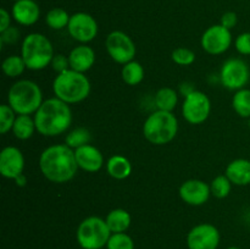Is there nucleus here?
Wrapping results in <instances>:
<instances>
[{"label": "nucleus", "instance_id": "obj_2", "mask_svg": "<svg viewBox=\"0 0 250 249\" xmlns=\"http://www.w3.org/2000/svg\"><path fill=\"white\" fill-rule=\"evenodd\" d=\"M36 128L42 136L56 137L65 133L72 124V111L70 105L59 98L44 100L34 114Z\"/></svg>", "mask_w": 250, "mask_h": 249}, {"label": "nucleus", "instance_id": "obj_30", "mask_svg": "<svg viewBox=\"0 0 250 249\" xmlns=\"http://www.w3.org/2000/svg\"><path fill=\"white\" fill-rule=\"evenodd\" d=\"M16 117L17 114L9 104H2L0 106V133L6 134L9 131H12Z\"/></svg>", "mask_w": 250, "mask_h": 249}, {"label": "nucleus", "instance_id": "obj_22", "mask_svg": "<svg viewBox=\"0 0 250 249\" xmlns=\"http://www.w3.org/2000/svg\"><path fill=\"white\" fill-rule=\"evenodd\" d=\"M34 131H37L34 117H31V115H17L12 127V133L17 139L20 141L29 139L33 136Z\"/></svg>", "mask_w": 250, "mask_h": 249}, {"label": "nucleus", "instance_id": "obj_13", "mask_svg": "<svg viewBox=\"0 0 250 249\" xmlns=\"http://www.w3.org/2000/svg\"><path fill=\"white\" fill-rule=\"evenodd\" d=\"M220 238L219 229L214 225L200 224L188 232L187 246L189 249H217Z\"/></svg>", "mask_w": 250, "mask_h": 249}, {"label": "nucleus", "instance_id": "obj_41", "mask_svg": "<svg viewBox=\"0 0 250 249\" xmlns=\"http://www.w3.org/2000/svg\"><path fill=\"white\" fill-rule=\"evenodd\" d=\"M249 128H250V117H249Z\"/></svg>", "mask_w": 250, "mask_h": 249}, {"label": "nucleus", "instance_id": "obj_3", "mask_svg": "<svg viewBox=\"0 0 250 249\" xmlns=\"http://www.w3.org/2000/svg\"><path fill=\"white\" fill-rule=\"evenodd\" d=\"M53 92L56 98L66 104H77L88 98L90 82L84 73L68 68L58 73L53 82Z\"/></svg>", "mask_w": 250, "mask_h": 249}, {"label": "nucleus", "instance_id": "obj_38", "mask_svg": "<svg viewBox=\"0 0 250 249\" xmlns=\"http://www.w3.org/2000/svg\"><path fill=\"white\" fill-rule=\"evenodd\" d=\"M194 90H195V88L193 87L192 83H189V82H183L182 84L180 85V92H181V94L185 95V98L187 97L188 94H190L192 92H194Z\"/></svg>", "mask_w": 250, "mask_h": 249}, {"label": "nucleus", "instance_id": "obj_26", "mask_svg": "<svg viewBox=\"0 0 250 249\" xmlns=\"http://www.w3.org/2000/svg\"><path fill=\"white\" fill-rule=\"evenodd\" d=\"M70 17L67 11L61 7H54L50 11L46 14L45 16V23L50 27L51 29H63L67 28L68 22H70Z\"/></svg>", "mask_w": 250, "mask_h": 249}, {"label": "nucleus", "instance_id": "obj_11", "mask_svg": "<svg viewBox=\"0 0 250 249\" xmlns=\"http://www.w3.org/2000/svg\"><path fill=\"white\" fill-rule=\"evenodd\" d=\"M202 48L210 55H221L229 49L232 44L231 29L222 24L210 26L203 33L200 39Z\"/></svg>", "mask_w": 250, "mask_h": 249}, {"label": "nucleus", "instance_id": "obj_28", "mask_svg": "<svg viewBox=\"0 0 250 249\" xmlns=\"http://www.w3.org/2000/svg\"><path fill=\"white\" fill-rule=\"evenodd\" d=\"M90 138H92L90 137V132L87 128H84V127H78V128L72 129V131L66 134L65 144L75 150V149L80 148V146L89 144Z\"/></svg>", "mask_w": 250, "mask_h": 249}, {"label": "nucleus", "instance_id": "obj_36", "mask_svg": "<svg viewBox=\"0 0 250 249\" xmlns=\"http://www.w3.org/2000/svg\"><path fill=\"white\" fill-rule=\"evenodd\" d=\"M237 22H238V17H237L236 12L233 11L225 12L221 16V20H220V24H222V26L229 29H232L233 27H236Z\"/></svg>", "mask_w": 250, "mask_h": 249}, {"label": "nucleus", "instance_id": "obj_5", "mask_svg": "<svg viewBox=\"0 0 250 249\" xmlns=\"http://www.w3.org/2000/svg\"><path fill=\"white\" fill-rule=\"evenodd\" d=\"M54 55L53 44L44 34L29 33L22 41L21 56L29 70H44L50 65Z\"/></svg>", "mask_w": 250, "mask_h": 249}, {"label": "nucleus", "instance_id": "obj_7", "mask_svg": "<svg viewBox=\"0 0 250 249\" xmlns=\"http://www.w3.org/2000/svg\"><path fill=\"white\" fill-rule=\"evenodd\" d=\"M111 231L102 217L89 216L77 228V242L83 249H102L106 247Z\"/></svg>", "mask_w": 250, "mask_h": 249}, {"label": "nucleus", "instance_id": "obj_40", "mask_svg": "<svg viewBox=\"0 0 250 249\" xmlns=\"http://www.w3.org/2000/svg\"><path fill=\"white\" fill-rule=\"evenodd\" d=\"M227 249H241V248H238V247H229Z\"/></svg>", "mask_w": 250, "mask_h": 249}, {"label": "nucleus", "instance_id": "obj_24", "mask_svg": "<svg viewBox=\"0 0 250 249\" xmlns=\"http://www.w3.org/2000/svg\"><path fill=\"white\" fill-rule=\"evenodd\" d=\"M122 80L128 85H137L143 81L144 78V67L138 61H129L124 65L121 71Z\"/></svg>", "mask_w": 250, "mask_h": 249}, {"label": "nucleus", "instance_id": "obj_23", "mask_svg": "<svg viewBox=\"0 0 250 249\" xmlns=\"http://www.w3.org/2000/svg\"><path fill=\"white\" fill-rule=\"evenodd\" d=\"M178 103V94L173 88L164 87L156 92L155 105L158 110L172 112Z\"/></svg>", "mask_w": 250, "mask_h": 249}, {"label": "nucleus", "instance_id": "obj_6", "mask_svg": "<svg viewBox=\"0 0 250 249\" xmlns=\"http://www.w3.org/2000/svg\"><path fill=\"white\" fill-rule=\"evenodd\" d=\"M178 132V120L172 112L156 110L146 117L143 134L146 141L155 145H165L175 139Z\"/></svg>", "mask_w": 250, "mask_h": 249}, {"label": "nucleus", "instance_id": "obj_10", "mask_svg": "<svg viewBox=\"0 0 250 249\" xmlns=\"http://www.w3.org/2000/svg\"><path fill=\"white\" fill-rule=\"evenodd\" d=\"M211 111V102L205 93L195 89L185 98L182 104L183 119L190 124L205 122Z\"/></svg>", "mask_w": 250, "mask_h": 249}, {"label": "nucleus", "instance_id": "obj_16", "mask_svg": "<svg viewBox=\"0 0 250 249\" xmlns=\"http://www.w3.org/2000/svg\"><path fill=\"white\" fill-rule=\"evenodd\" d=\"M75 156L78 167L87 172H98L104 165V156L102 151L92 144H85L75 149Z\"/></svg>", "mask_w": 250, "mask_h": 249}, {"label": "nucleus", "instance_id": "obj_17", "mask_svg": "<svg viewBox=\"0 0 250 249\" xmlns=\"http://www.w3.org/2000/svg\"><path fill=\"white\" fill-rule=\"evenodd\" d=\"M11 15L21 26H32L41 17V9L34 0H17L12 6Z\"/></svg>", "mask_w": 250, "mask_h": 249}, {"label": "nucleus", "instance_id": "obj_35", "mask_svg": "<svg viewBox=\"0 0 250 249\" xmlns=\"http://www.w3.org/2000/svg\"><path fill=\"white\" fill-rule=\"evenodd\" d=\"M20 31L16 27L10 26L4 32H0V43L2 44H14L19 41Z\"/></svg>", "mask_w": 250, "mask_h": 249}, {"label": "nucleus", "instance_id": "obj_34", "mask_svg": "<svg viewBox=\"0 0 250 249\" xmlns=\"http://www.w3.org/2000/svg\"><path fill=\"white\" fill-rule=\"evenodd\" d=\"M50 65L55 72H58V73L63 72V71H66L70 68V61H68V56L63 55V54H55Z\"/></svg>", "mask_w": 250, "mask_h": 249}, {"label": "nucleus", "instance_id": "obj_29", "mask_svg": "<svg viewBox=\"0 0 250 249\" xmlns=\"http://www.w3.org/2000/svg\"><path fill=\"white\" fill-rule=\"evenodd\" d=\"M210 189H211V194L214 197L219 198V199H224V198L229 197V194L231 193L232 182L226 175H220L212 180L211 185H210Z\"/></svg>", "mask_w": 250, "mask_h": 249}, {"label": "nucleus", "instance_id": "obj_18", "mask_svg": "<svg viewBox=\"0 0 250 249\" xmlns=\"http://www.w3.org/2000/svg\"><path fill=\"white\" fill-rule=\"evenodd\" d=\"M70 68L78 72H87L95 62V53L87 44L75 46L68 54Z\"/></svg>", "mask_w": 250, "mask_h": 249}, {"label": "nucleus", "instance_id": "obj_20", "mask_svg": "<svg viewBox=\"0 0 250 249\" xmlns=\"http://www.w3.org/2000/svg\"><path fill=\"white\" fill-rule=\"evenodd\" d=\"M107 226H109L111 233H121L126 232L131 226V215L127 210L117 208V209L111 210L105 217Z\"/></svg>", "mask_w": 250, "mask_h": 249}, {"label": "nucleus", "instance_id": "obj_42", "mask_svg": "<svg viewBox=\"0 0 250 249\" xmlns=\"http://www.w3.org/2000/svg\"><path fill=\"white\" fill-rule=\"evenodd\" d=\"M14 1H17V0H14Z\"/></svg>", "mask_w": 250, "mask_h": 249}, {"label": "nucleus", "instance_id": "obj_21", "mask_svg": "<svg viewBox=\"0 0 250 249\" xmlns=\"http://www.w3.org/2000/svg\"><path fill=\"white\" fill-rule=\"evenodd\" d=\"M106 171L115 180H125L132 172V164L126 156L112 155L106 163Z\"/></svg>", "mask_w": 250, "mask_h": 249}, {"label": "nucleus", "instance_id": "obj_15", "mask_svg": "<svg viewBox=\"0 0 250 249\" xmlns=\"http://www.w3.org/2000/svg\"><path fill=\"white\" fill-rule=\"evenodd\" d=\"M180 197L186 204L192 207H200L209 200L211 189L208 183L202 180H187L181 185Z\"/></svg>", "mask_w": 250, "mask_h": 249}, {"label": "nucleus", "instance_id": "obj_4", "mask_svg": "<svg viewBox=\"0 0 250 249\" xmlns=\"http://www.w3.org/2000/svg\"><path fill=\"white\" fill-rule=\"evenodd\" d=\"M7 104L17 115L36 114L43 104V93L41 87L33 81L20 80L10 88Z\"/></svg>", "mask_w": 250, "mask_h": 249}, {"label": "nucleus", "instance_id": "obj_31", "mask_svg": "<svg viewBox=\"0 0 250 249\" xmlns=\"http://www.w3.org/2000/svg\"><path fill=\"white\" fill-rule=\"evenodd\" d=\"M107 249H134V242L125 232L112 233L106 244Z\"/></svg>", "mask_w": 250, "mask_h": 249}, {"label": "nucleus", "instance_id": "obj_19", "mask_svg": "<svg viewBox=\"0 0 250 249\" xmlns=\"http://www.w3.org/2000/svg\"><path fill=\"white\" fill-rule=\"evenodd\" d=\"M225 175L229 177L232 185L248 186L250 185V160L248 159H236L227 165Z\"/></svg>", "mask_w": 250, "mask_h": 249}, {"label": "nucleus", "instance_id": "obj_25", "mask_svg": "<svg viewBox=\"0 0 250 249\" xmlns=\"http://www.w3.org/2000/svg\"><path fill=\"white\" fill-rule=\"evenodd\" d=\"M232 106L234 111L244 119L250 117V89L248 88H242L237 90L232 99Z\"/></svg>", "mask_w": 250, "mask_h": 249}, {"label": "nucleus", "instance_id": "obj_1", "mask_svg": "<svg viewBox=\"0 0 250 249\" xmlns=\"http://www.w3.org/2000/svg\"><path fill=\"white\" fill-rule=\"evenodd\" d=\"M39 168L44 177L53 183H66L78 170L75 150L66 144L50 145L39 156Z\"/></svg>", "mask_w": 250, "mask_h": 249}, {"label": "nucleus", "instance_id": "obj_27", "mask_svg": "<svg viewBox=\"0 0 250 249\" xmlns=\"http://www.w3.org/2000/svg\"><path fill=\"white\" fill-rule=\"evenodd\" d=\"M2 72L10 78H16L23 73L24 68H27L23 59L20 55H10L2 61Z\"/></svg>", "mask_w": 250, "mask_h": 249}, {"label": "nucleus", "instance_id": "obj_9", "mask_svg": "<svg viewBox=\"0 0 250 249\" xmlns=\"http://www.w3.org/2000/svg\"><path fill=\"white\" fill-rule=\"evenodd\" d=\"M105 46L110 58L117 63L126 65L136 56L137 48L131 37L122 31H112L105 41Z\"/></svg>", "mask_w": 250, "mask_h": 249}, {"label": "nucleus", "instance_id": "obj_33", "mask_svg": "<svg viewBox=\"0 0 250 249\" xmlns=\"http://www.w3.org/2000/svg\"><path fill=\"white\" fill-rule=\"evenodd\" d=\"M236 50L242 55H250V32L239 34L234 41Z\"/></svg>", "mask_w": 250, "mask_h": 249}, {"label": "nucleus", "instance_id": "obj_12", "mask_svg": "<svg viewBox=\"0 0 250 249\" xmlns=\"http://www.w3.org/2000/svg\"><path fill=\"white\" fill-rule=\"evenodd\" d=\"M67 29L75 41L85 44L92 42L98 36L99 27L92 15L87 12H76L70 17Z\"/></svg>", "mask_w": 250, "mask_h": 249}, {"label": "nucleus", "instance_id": "obj_37", "mask_svg": "<svg viewBox=\"0 0 250 249\" xmlns=\"http://www.w3.org/2000/svg\"><path fill=\"white\" fill-rule=\"evenodd\" d=\"M11 16H10V12L6 9L1 7L0 9V32H4L5 29L9 28L11 26Z\"/></svg>", "mask_w": 250, "mask_h": 249}, {"label": "nucleus", "instance_id": "obj_8", "mask_svg": "<svg viewBox=\"0 0 250 249\" xmlns=\"http://www.w3.org/2000/svg\"><path fill=\"white\" fill-rule=\"evenodd\" d=\"M250 68L242 59H229L220 70V81L222 85L229 90H239L248 84Z\"/></svg>", "mask_w": 250, "mask_h": 249}, {"label": "nucleus", "instance_id": "obj_39", "mask_svg": "<svg viewBox=\"0 0 250 249\" xmlns=\"http://www.w3.org/2000/svg\"><path fill=\"white\" fill-rule=\"evenodd\" d=\"M15 182H16V185L20 186V187H24L27 183V177L23 175V173H22L21 176H19V177L15 180Z\"/></svg>", "mask_w": 250, "mask_h": 249}, {"label": "nucleus", "instance_id": "obj_14", "mask_svg": "<svg viewBox=\"0 0 250 249\" xmlns=\"http://www.w3.org/2000/svg\"><path fill=\"white\" fill-rule=\"evenodd\" d=\"M24 156L17 146H5L0 153V173L7 180H16L23 173Z\"/></svg>", "mask_w": 250, "mask_h": 249}, {"label": "nucleus", "instance_id": "obj_32", "mask_svg": "<svg viewBox=\"0 0 250 249\" xmlns=\"http://www.w3.org/2000/svg\"><path fill=\"white\" fill-rule=\"evenodd\" d=\"M171 59L173 62L180 66H189L195 61L194 51L188 48H177L171 54Z\"/></svg>", "mask_w": 250, "mask_h": 249}]
</instances>
